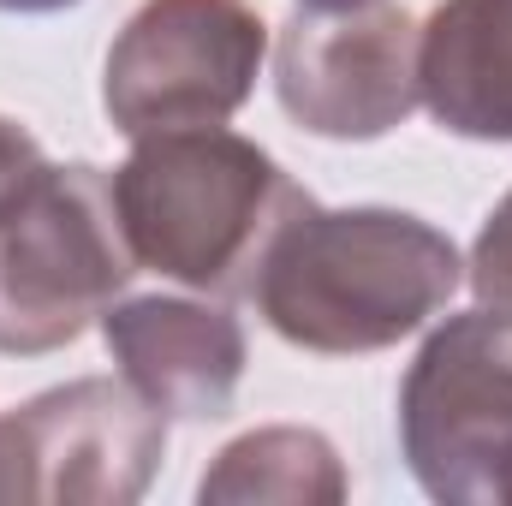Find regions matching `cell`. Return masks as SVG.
Returning <instances> with one entry per match:
<instances>
[{
    "label": "cell",
    "mask_w": 512,
    "mask_h": 506,
    "mask_svg": "<svg viewBox=\"0 0 512 506\" xmlns=\"http://www.w3.org/2000/svg\"><path fill=\"white\" fill-rule=\"evenodd\" d=\"M417 54L423 24L399 0L298 6L274 42V90L304 131L370 143L405 126L423 102Z\"/></svg>",
    "instance_id": "cell-6"
},
{
    "label": "cell",
    "mask_w": 512,
    "mask_h": 506,
    "mask_svg": "<svg viewBox=\"0 0 512 506\" xmlns=\"http://www.w3.org/2000/svg\"><path fill=\"white\" fill-rule=\"evenodd\" d=\"M417 78L447 131L512 143V0H441L423 24Z\"/></svg>",
    "instance_id": "cell-9"
},
{
    "label": "cell",
    "mask_w": 512,
    "mask_h": 506,
    "mask_svg": "<svg viewBox=\"0 0 512 506\" xmlns=\"http://www.w3.org/2000/svg\"><path fill=\"white\" fill-rule=\"evenodd\" d=\"M304 6H346V0H304Z\"/></svg>",
    "instance_id": "cell-14"
},
{
    "label": "cell",
    "mask_w": 512,
    "mask_h": 506,
    "mask_svg": "<svg viewBox=\"0 0 512 506\" xmlns=\"http://www.w3.org/2000/svg\"><path fill=\"white\" fill-rule=\"evenodd\" d=\"M268 54L251 0H143L108 48L102 108L126 137L221 126L245 108Z\"/></svg>",
    "instance_id": "cell-4"
},
{
    "label": "cell",
    "mask_w": 512,
    "mask_h": 506,
    "mask_svg": "<svg viewBox=\"0 0 512 506\" xmlns=\"http://www.w3.org/2000/svg\"><path fill=\"white\" fill-rule=\"evenodd\" d=\"M60 6H78V0H0V12H60Z\"/></svg>",
    "instance_id": "cell-13"
},
{
    "label": "cell",
    "mask_w": 512,
    "mask_h": 506,
    "mask_svg": "<svg viewBox=\"0 0 512 506\" xmlns=\"http://www.w3.org/2000/svg\"><path fill=\"white\" fill-rule=\"evenodd\" d=\"M167 453V411L126 376L66 381L0 417V501L126 506Z\"/></svg>",
    "instance_id": "cell-7"
},
{
    "label": "cell",
    "mask_w": 512,
    "mask_h": 506,
    "mask_svg": "<svg viewBox=\"0 0 512 506\" xmlns=\"http://www.w3.org/2000/svg\"><path fill=\"white\" fill-rule=\"evenodd\" d=\"M42 167H48V161H42V143L18 126V120H0V203L18 197Z\"/></svg>",
    "instance_id": "cell-12"
},
{
    "label": "cell",
    "mask_w": 512,
    "mask_h": 506,
    "mask_svg": "<svg viewBox=\"0 0 512 506\" xmlns=\"http://www.w3.org/2000/svg\"><path fill=\"white\" fill-rule=\"evenodd\" d=\"M399 441L435 501H507L512 483V322L453 316L399 387Z\"/></svg>",
    "instance_id": "cell-5"
},
{
    "label": "cell",
    "mask_w": 512,
    "mask_h": 506,
    "mask_svg": "<svg viewBox=\"0 0 512 506\" xmlns=\"http://www.w3.org/2000/svg\"><path fill=\"white\" fill-rule=\"evenodd\" d=\"M114 173L137 268L215 298H251L268 239L310 197L268 149L221 126L149 131Z\"/></svg>",
    "instance_id": "cell-2"
},
{
    "label": "cell",
    "mask_w": 512,
    "mask_h": 506,
    "mask_svg": "<svg viewBox=\"0 0 512 506\" xmlns=\"http://www.w3.org/2000/svg\"><path fill=\"white\" fill-rule=\"evenodd\" d=\"M465 280L459 245L405 209H322L304 197L268 239L251 298L304 352L352 358L417 334Z\"/></svg>",
    "instance_id": "cell-1"
},
{
    "label": "cell",
    "mask_w": 512,
    "mask_h": 506,
    "mask_svg": "<svg viewBox=\"0 0 512 506\" xmlns=\"http://www.w3.org/2000/svg\"><path fill=\"white\" fill-rule=\"evenodd\" d=\"M507 501H512V483H507Z\"/></svg>",
    "instance_id": "cell-15"
},
{
    "label": "cell",
    "mask_w": 512,
    "mask_h": 506,
    "mask_svg": "<svg viewBox=\"0 0 512 506\" xmlns=\"http://www.w3.org/2000/svg\"><path fill=\"white\" fill-rule=\"evenodd\" d=\"M120 376L167 417H221L245 376V328L191 298H131L102 316Z\"/></svg>",
    "instance_id": "cell-8"
},
{
    "label": "cell",
    "mask_w": 512,
    "mask_h": 506,
    "mask_svg": "<svg viewBox=\"0 0 512 506\" xmlns=\"http://www.w3.org/2000/svg\"><path fill=\"white\" fill-rule=\"evenodd\" d=\"M465 280L477 292L483 310L507 316L512 322V191L495 203V215L483 221L477 245H471V262H465Z\"/></svg>",
    "instance_id": "cell-11"
},
{
    "label": "cell",
    "mask_w": 512,
    "mask_h": 506,
    "mask_svg": "<svg viewBox=\"0 0 512 506\" xmlns=\"http://www.w3.org/2000/svg\"><path fill=\"white\" fill-rule=\"evenodd\" d=\"M203 501H346V471L316 429L239 435L197 489Z\"/></svg>",
    "instance_id": "cell-10"
},
{
    "label": "cell",
    "mask_w": 512,
    "mask_h": 506,
    "mask_svg": "<svg viewBox=\"0 0 512 506\" xmlns=\"http://www.w3.org/2000/svg\"><path fill=\"white\" fill-rule=\"evenodd\" d=\"M137 274L114 179L90 161L42 167L0 203V352L42 358L114 310Z\"/></svg>",
    "instance_id": "cell-3"
}]
</instances>
